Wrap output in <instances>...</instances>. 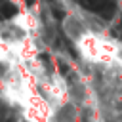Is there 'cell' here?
I'll list each match as a JSON object with an SVG mask.
<instances>
[{"label":"cell","instance_id":"obj_1","mask_svg":"<svg viewBox=\"0 0 122 122\" xmlns=\"http://www.w3.org/2000/svg\"><path fill=\"white\" fill-rule=\"evenodd\" d=\"M80 59L93 67H107L122 63V42L111 38L107 32L88 30L74 42Z\"/></svg>","mask_w":122,"mask_h":122},{"label":"cell","instance_id":"obj_2","mask_svg":"<svg viewBox=\"0 0 122 122\" xmlns=\"http://www.w3.org/2000/svg\"><path fill=\"white\" fill-rule=\"evenodd\" d=\"M38 90L42 92V95L57 109L63 103L71 101V93H69V80H65L59 74H51L48 72L40 82H38Z\"/></svg>","mask_w":122,"mask_h":122},{"label":"cell","instance_id":"obj_3","mask_svg":"<svg viewBox=\"0 0 122 122\" xmlns=\"http://www.w3.org/2000/svg\"><path fill=\"white\" fill-rule=\"evenodd\" d=\"M21 116L25 120H34V122H46V120H53L55 114V107L42 95L40 90H36L19 109Z\"/></svg>","mask_w":122,"mask_h":122},{"label":"cell","instance_id":"obj_4","mask_svg":"<svg viewBox=\"0 0 122 122\" xmlns=\"http://www.w3.org/2000/svg\"><path fill=\"white\" fill-rule=\"evenodd\" d=\"M11 2H13V4H15V6H19V8H21V10H23V8H25V2H23V0H11Z\"/></svg>","mask_w":122,"mask_h":122}]
</instances>
